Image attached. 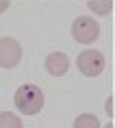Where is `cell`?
Wrapping results in <instances>:
<instances>
[{
	"label": "cell",
	"mask_w": 115,
	"mask_h": 128,
	"mask_svg": "<svg viewBox=\"0 0 115 128\" xmlns=\"http://www.w3.org/2000/svg\"><path fill=\"white\" fill-rule=\"evenodd\" d=\"M9 6H11V2H9V0H0V13H4V11L9 9Z\"/></svg>",
	"instance_id": "10"
},
{
	"label": "cell",
	"mask_w": 115,
	"mask_h": 128,
	"mask_svg": "<svg viewBox=\"0 0 115 128\" xmlns=\"http://www.w3.org/2000/svg\"><path fill=\"white\" fill-rule=\"evenodd\" d=\"M73 128H100V120L94 113H81L73 122Z\"/></svg>",
	"instance_id": "7"
},
{
	"label": "cell",
	"mask_w": 115,
	"mask_h": 128,
	"mask_svg": "<svg viewBox=\"0 0 115 128\" xmlns=\"http://www.w3.org/2000/svg\"><path fill=\"white\" fill-rule=\"evenodd\" d=\"M45 68L51 77H64L70 68V60L62 51H53V54H49L45 58Z\"/></svg>",
	"instance_id": "5"
},
{
	"label": "cell",
	"mask_w": 115,
	"mask_h": 128,
	"mask_svg": "<svg viewBox=\"0 0 115 128\" xmlns=\"http://www.w3.org/2000/svg\"><path fill=\"white\" fill-rule=\"evenodd\" d=\"M77 68L85 77H98L105 70V56L96 49H85L77 56Z\"/></svg>",
	"instance_id": "3"
},
{
	"label": "cell",
	"mask_w": 115,
	"mask_h": 128,
	"mask_svg": "<svg viewBox=\"0 0 115 128\" xmlns=\"http://www.w3.org/2000/svg\"><path fill=\"white\" fill-rule=\"evenodd\" d=\"M105 111H107L109 118H113V96H109V98L105 100Z\"/></svg>",
	"instance_id": "9"
},
{
	"label": "cell",
	"mask_w": 115,
	"mask_h": 128,
	"mask_svg": "<svg viewBox=\"0 0 115 128\" xmlns=\"http://www.w3.org/2000/svg\"><path fill=\"white\" fill-rule=\"evenodd\" d=\"M21 45H19L17 38L11 36H2L0 38V68H15L19 62H21Z\"/></svg>",
	"instance_id": "4"
},
{
	"label": "cell",
	"mask_w": 115,
	"mask_h": 128,
	"mask_svg": "<svg viewBox=\"0 0 115 128\" xmlns=\"http://www.w3.org/2000/svg\"><path fill=\"white\" fill-rule=\"evenodd\" d=\"M15 107L23 115H36L45 107V94L34 83H23L15 90Z\"/></svg>",
	"instance_id": "1"
},
{
	"label": "cell",
	"mask_w": 115,
	"mask_h": 128,
	"mask_svg": "<svg viewBox=\"0 0 115 128\" xmlns=\"http://www.w3.org/2000/svg\"><path fill=\"white\" fill-rule=\"evenodd\" d=\"M21 126H23V122L15 113H9V111L0 113V128H21Z\"/></svg>",
	"instance_id": "8"
},
{
	"label": "cell",
	"mask_w": 115,
	"mask_h": 128,
	"mask_svg": "<svg viewBox=\"0 0 115 128\" xmlns=\"http://www.w3.org/2000/svg\"><path fill=\"white\" fill-rule=\"evenodd\" d=\"M88 9L92 13L105 17V15H109L113 11V0H88Z\"/></svg>",
	"instance_id": "6"
},
{
	"label": "cell",
	"mask_w": 115,
	"mask_h": 128,
	"mask_svg": "<svg viewBox=\"0 0 115 128\" xmlns=\"http://www.w3.org/2000/svg\"><path fill=\"white\" fill-rule=\"evenodd\" d=\"M70 34L77 43L81 45H92L98 36H100V24L94 17H88V15H79L77 19L70 26Z\"/></svg>",
	"instance_id": "2"
}]
</instances>
